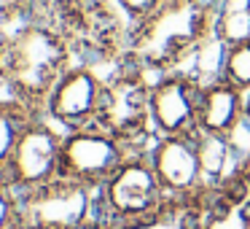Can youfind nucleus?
Masks as SVG:
<instances>
[{"mask_svg":"<svg viewBox=\"0 0 250 229\" xmlns=\"http://www.w3.org/2000/svg\"><path fill=\"white\" fill-rule=\"evenodd\" d=\"M226 57H229V44L212 30L210 35H205L199 41V46L186 57V62L178 70L191 76L199 87H207V84H215L223 78V73H226Z\"/></svg>","mask_w":250,"mask_h":229,"instance_id":"nucleus-15","label":"nucleus"},{"mask_svg":"<svg viewBox=\"0 0 250 229\" xmlns=\"http://www.w3.org/2000/svg\"><path fill=\"white\" fill-rule=\"evenodd\" d=\"M196 157H199V167L205 175L210 189H221L226 186L234 175L239 173V162L234 157V148L226 135H215V132H196L194 135Z\"/></svg>","mask_w":250,"mask_h":229,"instance_id":"nucleus-14","label":"nucleus"},{"mask_svg":"<svg viewBox=\"0 0 250 229\" xmlns=\"http://www.w3.org/2000/svg\"><path fill=\"white\" fill-rule=\"evenodd\" d=\"M103 89H105V76L100 73V68L76 62L51 89L43 116L49 121H54L62 132L94 127L100 119Z\"/></svg>","mask_w":250,"mask_h":229,"instance_id":"nucleus-9","label":"nucleus"},{"mask_svg":"<svg viewBox=\"0 0 250 229\" xmlns=\"http://www.w3.org/2000/svg\"><path fill=\"white\" fill-rule=\"evenodd\" d=\"M132 151L135 148L126 146L124 140H119L113 132H108L100 124L65 132L60 178H70L97 191Z\"/></svg>","mask_w":250,"mask_h":229,"instance_id":"nucleus-8","label":"nucleus"},{"mask_svg":"<svg viewBox=\"0 0 250 229\" xmlns=\"http://www.w3.org/2000/svg\"><path fill=\"white\" fill-rule=\"evenodd\" d=\"M41 17L67 35L78 62L100 68L121 60L129 49L132 22L119 0H43Z\"/></svg>","mask_w":250,"mask_h":229,"instance_id":"nucleus-3","label":"nucleus"},{"mask_svg":"<svg viewBox=\"0 0 250 229\" xmlns=\"http://www.w3.org/2000/svg\"><path fill=\"white\" fill-rule=\"evenodd\" d=\"M8 229H30V227H24V224H19V221H17L14 227H8Z\"/></svg>","mask_w":250,"mask_h":229,"instance_id":"nucleus-25","label":"nucleus"},{"mask_svg":"<svg viewBox=\"0 0 250 229\" xmlns=\"http://www.w3.org/2000/svg\"><path fill=\"white\" fill-rule=\"evenodd\" d=\"M223 78L229 84H234L237 89H242V92H250V41L229 46Z\"/></svg>","mask_w":250,"mask_h":229,"instance_id":"nucleus-17","label":"nucleus"},{"mask_svg":"<svg viewBox=\"0 0 250 229\" xmlns=\"http://www.w3.org/2000/svg\"><path fill=\"white\" fill-rule=\"evenodd\" d=\"M151 87L153 76L143 70L137 62H132L126 54L116 60L113 70L105 76L97 124L132 148L148 146V140L153 137Z\"/></svg>","mask_w":250,"mask_h":229,"instance_id":"nucleus-4","label":"nucleus"},{"mask_svg":"<svg viewBox=\"0 0 250 229\" xmlns=\"http://www.w3.org/2000/svg\"><path fill=\"white\" fill-rule=\"evenodd\" d=\"M245 116V92L226 78L202 87L199 94V132L229 135Z\"/></svg>","mask_w":250,"mask_h":229,"instance_id":"nucleus-12","label":"nucleus"},{"mask_svg":"<svg viewBox=\"0 0 250 229\" xmlns=\"http://www.w3.org/2000/svg\"><path fill=\"white\" fill-rule=\"evenodd\" d=\"M199 94L202 87L183 70H169L153 78V135H196L199 132Z\"/></svg>","mask_w":250,"mask_h":229,"instance_id":"nucleus-10","label":"nucleus"},{"mask_svg":"<svg viewBox=\"0 0 250 229\" xmlns=\"http://www.w3.org/2000/svg\"><path fill=\"white\" fill-rule=\"evenodd\" d=\"M83 229H103V221H94V224H89V227H83Z\"/></svg>","mask_w":250,"mask_h":229,"instance_id":"nucleus-24","label":"nucleus"},{"mask_svg":"<svg viewBox=\"0 0 250 229\" xmlns=\"http://www.w3.org/2000/svg\"><path fill=\"white\" fill-rule=\"evenodd\" d=\"M169 200V191L159 181L146 146L135 148L113 175L97 189V216L103 224L137 221L162 210Z\"/></svg>","mask_w":250,"mask_h":229,"instance_id":"nucleus-5","label":"nucleus"},{"mask_svg":"<svg viewBox=\"0 0 250 229\" xmlns=\"http://www.w3.org/2000/svg\"><path fill=\"white\" fill-rule=\"evenodd\" d=\"M226 137H229V143H231V148H234V157H237L239 167H242V164L250 159V119L248 116H242L239 124L234 127Z\"/></svg>","mask_w":250,"mask_h":229,"instance_id":"nucleus-19","label":"nucleus"},{"mask_svg":"<svg viewBox=\"0 0 250 229\" xmlns=\"http://www.w3.org/2000/svg\"><path fill=\"white\" fill-rule=\"evenodd\" d=\"M35 116H43V114L33 111L30 105H24L22 100L14 97V94H3L0 97V175L6 170L22 132L27 130V124Z\"/></svg>","mask_w":250,"mask_h":229,"instance_id":"nucleus-16","label":"nucleus"},{"mask_svg":"<svg viewBox=\"0 0 250 229\" xmlns=\"http://www.w3.org/2000/svg\"><path fill=\"white\" fill-rule=\"evenodd\" d=\"M17 221L30 229H83L100 221L97 191L70 178H54L19 194Z\"/></svg>","mask_w":250,"mask_h":229,"instance_id":"nucleus-6","label":"nucleus"},{"mask_svg":"<svg viewBox=\"0 0 250 229\" xmlns=\"http://www.w3.org/2000/svg\"><path fill=\"white\" fill-rule=\"evenodd\" d=\"M218 0H164L143 22L132 24L126 57L151 73L178 70L186 57L212 33Z\"/></svg>","mask_w":250,"mask_h":229,"instance_id":"nucleus-1","label":"nucleus"},{"mask_svg":"<svg viewBox=\"0 0 250 229\" xmlns=\"http://www.w3.org/2000/svg\"><path fill=\"white\" fill-rule=\"evenodd\" d=\"M8 92L43 114L46 100L62 76L76 65L67 35L46 17H33L8 30Z\"/></svg>","mask_w":250,"mask_h":229,"instance_id":"nucleus-2","label":"nucleus"},{"mask_svg":"<svg viewBox=\"0 0 250 229\" xmlns=\"http://www.w3.org/2000/svg\"><path fill=\"white\" fill-rule=\"evenodd\" d=\"M43 0H0V33L19 27L33 17H41Z\"/></svg>","mask_w":250,"mask_h":229,"instance_id":"nucleus-18","label":"nucleus"},{"mask_svg":"<svg viewBox=\"0 0 250 229\" xmlns=\"http://www.w3.org/2000/svg\"><path fill=\"white\" fill-rule=\"evenodd\" d=\"M245 116L250 119V92H245Z\"/></svg>","mask_w":250,"mask_h":229,"instance_id":"nucleus-23","label":"nucleus"},{"mask_svg":"<svg viewBox=\"0 0 250 229\" xmlns=\"http://www.w3.org/2000/svg\"><path fill=\"white\" fill-rule=\"evenodd\" d=\"M17 205H19V194L0 178V229H8L17 224Z\"/></svg>","mask_w":250,"mask_h":229,"instance_id":"nucleus-20","label":"nucleus"},{"mask_svg":"<svg viewBox=\"0 0 250 229\" xmlns=\"http://www.w3.org/2000/svg\"><path fill=\"white\" fill-rule=\"evenodd\" d=\"M8 92V38L6 33H0V97Z\"/></svg>","mask_w":250,"mask_h":229,"instance_id":"nucleus-22","label":"nucleus"},{"mask_svg":"<svg viewBox=\"0 0 250 229\" xmlns=\"http://www.w3.org/2000/svg\"><path fill=\"white\" fill-rule=\"evenodd\" d=\"M215 200V189L188 200H169L162 210L137 221H113L103 224V229H202L207 213Z\"/></svg>","mask_w":250,"mask_h":229,"instance_id":"nucleus-13","label":"nucleus"},{"mask_svg":"<svg viewBox=\"0 0 250 229\" xmlns=\"http://www.w3.org/2000/svg\"><path fill=\"white\" fill-rule=\"evenodd\" d=\"M164 0H119V6H121V11L129 17V22L132 24H137V22H143V19L148 17V14H153L159 6H162Z\"/></svg>","mask_w":250,"mask_h":229,"instance_id":"nucleus-21","label":"nucleus"},{"mask_svg":"<svg viewBox=\"0 0 250 229\" xmlns=\"http://www.w3.org/2000/svg\"><path fill=\"white\" fill-rule=\"evenodd\" d=\"M146 154L169 197L188 200L210 191L199 167L194 135H153L146 146Z\"/></svg>","mask_w":250,"mask_h":229,"instance_id":"nucleus-11","label":"nucleus"},{"mask_svg":"<svg viewBox=\"0 0 250 229\" xmlns=\"http://www.w3.org/2000/svg\"><path fill=\"white\" fill-rule=\"evenodd\" d=\"M62 140H65V132L54 121H49L46 116H35L22 132L0 178L17 194L51 183L54 178H60Z\"/></svg>","mask_w":250,"mask_h":229,"instance_id":"nucleus-7","label":"nucleus"}]
</instances>
